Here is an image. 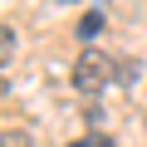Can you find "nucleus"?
Masks as SVG:
<instances>
[{
	"label": "nucleus",
	"instance_id": "1",
	"mask_svg": "<svg viewBox=\"0 0 147 147\" xmlns=\"http://www.w3.org/2000/svg\"><path fill=\"white\" fill-rule=\"evenodd\" d=\"M118 79V64L103 54V49H84L79 59H74V88L79 93H98Z\"/></svg>",
	"mask_w": 147,
	"mask_h": 147
},
{
	"label": "nucleus",
	"instance_id": "2",
	"mask_svg": "<svg viewBox=\"0 0 147 147\" xmlns=\"http://www.w3.org/2000/svg\"><path fill=\"white\" fill-rule=\"evenodd\" d=\"M98 34H103V15H98V10H88V15L79 20V39H98Z\"/></svg>",
	"mask_w": 147,
	"mask_h": 147
},
{
	"label": "nucleus",
	"instance_id": "3",
	"mask_svg": "<svg viewBox=\"0 0 147 147\" xmlns=\"http://www.w3.org/2000/svg\"><path fill=\"white\" fill-rule=\"evenodd\" d=\"M69 147H113V137H103V132H88V137H79V142H69Z\"/></svg>",
	"mask_w": 147,
	"mask_h": 147
},
{
	"label": "nucleus",
	"instance_id": "4",
	"mask_svg": "<svg viewBox=\"0 0 147 147\" xmlns=\"http://www.w3.org/2000/svg\"><path fill=\"white\" fill-rule=\"evenodd\" d=\"M0 147H30V137H25V132H15V127H5V137H0Z\"/></svg>",
	"mask_w": 147,
	"mask_h": 147
}]
</instances>
